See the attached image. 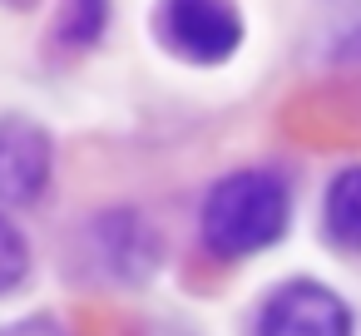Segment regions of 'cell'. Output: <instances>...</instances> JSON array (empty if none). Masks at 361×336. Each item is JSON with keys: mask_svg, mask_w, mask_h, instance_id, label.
<instances>
[{"mask_svg": "<svg viewBox=\"0 0 361 336\" xmlns=\"http://www.w3.org/2000/svg\"><path fill=\"white\" fill-rule=\"evenodd\" d=\"M0 336H70V326L55 316H20V321L0 326Z\"/></svg>", "mask_w": 361, "mask_h": 336, "instance_id": "obj_9", "label": "cell"}, {"mask_svg": "<svg viewBox=\"0 0 361 336\" xmlns=\"http://www.w3.org/2000/svg\"><path fill=\"white\" fill-rule=\"evenodd\" d=\"M287 228H292V183L267 163L223 173L198 208V242L213 262H247L277 247Z\"/></svg>", "mask_w": 361, "mask_h": 336, "instance_id": "obj_1", "label": "cell"}, {"mask_svg": "<svg viewBox=\"0 0 361 336\" xmlns=\"http://www.w3.org/2000/svg\"><path fill=\"white\" fill-rule=\"evenodd\" d=\"M55 144L25 114H0V208H25L50 188Z\"/></svg>", "mask_w": 361, "mask_h": 336, "instance_id": "obj_4", "label": "cell"}, {"mask_svg": "<svg viewBox=\"0 0 361 336\" xmlns=\"http://www.w3.org/2000/svg\"><path fill=\"white\" fill-rule=\"evenodd\" d=\"M114 20V0H55V45L94 50Z\"/></svg>", "mask_w": 361, "mask_h": 336, "instance_id": "obj_7", "label": "cell"}, {"mask_svg": "<svg viewBox=\"0 0 361 336\" xmlns=\"http://www.w3.org/2000/svg\"><path fill=\"white\" fill-rule=\"evenodd\" d=\"M90 237L99 247V267L114 282H149L164 262V232L139 208H109L90 223Z\"/></svg>", "mask_w": 361, "mask_h": 336, "instance_id": "obj_5", "label": "cell"}, {"mask_svg": "<svg viewBox=\"0 0 361 336\" xmlns=\"http://www.w3.org/2000/svg\"><path fill=\"white\" fill-rule=\"evenodd\" d=\"M154 40L188 70L228 65L247 40L238 0H154Z\"/></svg>", "mask_w": 361, "mask_h": 336, "instance_id": "obj_2", "label": "cell"}, {"mask_svg": "<svg viewBox=\"0 0 361 336\" xmlns=\"http://www.w3.org/2000/svg\"><path fill=\"white\" fill-rule=\"evenodd\" d=\"M322 237L336 252L361 257V163H346L331 173L322 193Z\"/></svg>", "mask_w": 361, "mask_h": 336, "instance_id": "obj_6", "label": "cell"}, {"mask_svg": "<svg viewBox=\"0 0 361 336\" xmlns=\"http://www.w3.org/2000/svg\"><path fill=\"white\" fill-rule=\"evenodd\" d=\"M252 336H356V316L341 292L317 277H287L257 306Z\"/></svg>", "mask_w": 361, "mask_h": 336, "instance_id": "obj_3", "label": "cell"}, {"mask_svg": "<svg viewBox=\"0 0 361 336\" xmlns=\"http://www.w3.org/2000/svg\"><path fill=\"white\" fill-rule=\"evenodd\" d=\"M30 282V237L20 232V223L0 208V297H11Z\"/></svg>", "mask_w": 361, "mask_h": 336, "instance_id": "obj_8", "label": "cell"}]
</instances>
